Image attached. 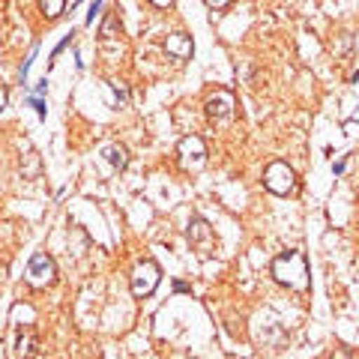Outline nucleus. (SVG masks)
I'll list each match as a JSON object with an SVG mask.
<instances>
[{
    "instance_id": "6ab92c4d",
    "label": "nucleus",
    "mask_w": 359,
    "mask_h": 359,
    "mask_svg": "<svg viewBox=\"0 0 359 359\" xmlns=\"http://www.w3.org/2000/svg\"><path fill=\"white\" fill-rule=\"evenodd\" d=\"M351 123H359V108H356V114H353V120Z\"/></svg>"
},
{
    "instance_id": "20e7f679",
    "label": "nucleus",
    "mask_w": 359,
    "mask_h": 359,
    "mask_svg": "<svg viewBox=\"0 0 359 359\" xmlns=\"http://www.w3.org/2000/svg\"><path fill=\"white\" fill-rule=\"evenodd\" d=\"M159 282H162V266L156 264V261H141V264H135V269H132V276H129V287H132V297H138V299H144V297H150L156 287H159Z\"/></svg>"
},
{
    "instance_id": "a211bd4d",
    "label": "nucleus",
    "mask_w": 359,
    "mask_h": 359,
    "mask_svg": "<svg viewBox=\"0 0 359 359\" xmlns=\"http://www.w3.org/2000/svg\"><path fill=\"white\" fill-rule=\"evenodd\" d=\"M332 171H335V174H341V171H344V159H339V162H332Z\"/></svg>"
},
{
    "instance_id": "7ed1b4c3",
    "label": "nucleus",
    "mask_w": 359,
    "mask_h": 359,
    "mask_svg": "<svg viewBox=\"0 0 359 359\" xmlns=\"http://www.w3.org/2000/svg\"><path fill=\"white\" fill-rule=\"evenodd\" d=\"M177 162L183 165V171H189V174L204 171V165H207V144H204V138H201V135H186V138H180Z\"/></svg>"
},
{
    "instance_id": "39448f33",
    "label": "nucleus",
    "mask_w": 359,
    "mask_h": 359,
    "mask_svg": "<svg viewBox=\"0 0 359 359\" xmlns=\"http://www.w3.org/2000/svg\"><path fill=\"white\" fill-rule=\"evenodd\" d=\"M27 285L36 287V290H45L57 282V264H54V257L48 252H36L27 261Z\"/></svg>"
},
{
    "instance_id": "2eb2a0df",
    "label": "nucleus",
    "mask_w": 359,
    "mask_h": 359,
    "mask_svg": "<svg viewBox=\"0 0 359 359\" xmlns=\"http://www.w3.org/2000/svg\"><path fill=\"white\" fill-rule=\"evenodd\" d=\"M327 359H351V356H347V353L341 351V347H335L332 353H327Z\"/></svg>"
},
{
    "instance_id": "423d86ee",
    "label": "nucleus",
    "mask_w": 359,
    "mask_h": 359,
    "mask_svg": "<svg viewBox=\"0 0 359 359\" xmlns=\"http://www.w3.org/2000/svg\"><path fill=\"white\" fill-rule=\"evenodd\" d=\"M204 111H207V120L212 126H228L233 114H237V99H233L231 90H216V93L207 99Z\"/></svg>"
},
{
    "instance_id": "ddd939ff",
    "label": "nucleus",
    "mask_w": 359,
    "mask_h": 359,
    "mask_svg": "<svg viewBox=\"0 0 359 359\" xmlns=\"http://www.w3.org/2000/svg\"><path fill=\"white\" fill-rule=\"evenodd\" d=\"M204 4L210 9H224V6H231V0H204Z\"/></svg>"
},
{
    "instance_id": "f03ea898",
    "label": "nucleus",
    "mask_w": 359,
    "mask_h": 359,
    "mask_svg": "<svg viewBox=\"0 0 359 359\" xmlns=\"http://www.w3.org/2000/svg\"><path fill=\"white\" fill-rule=\"evenodd\" d=\"M297 186H299L297 171H294V168H290L287 162L276 159V162H269V165L264 168V189H266V192L285 198V195H294Z\"/></svg>"
},
{
    "instance_id": "1a4fd4ad",
    "label": "nucleus",
    "mask_w": 359,
    "mask_h": 359,
    "mask_svg": "<svg viewBox=\"0 0 359 359\" xmlns=\"http://www.w3.org/2000/svg\"><path fill=\"white\" fill-rule=\"evenodd\" d=\"M36 330L33 327H25V330H18L15 335V356L18 359H30L33 353H36Z\"/></svg>"
},
{
    "instance_id": "dca6fc26",
    "label": "nucleus",
    "mask_w": 359,
    "mask_h": 359,
    "mask_svg": "<svg viewBox=\"0 0 359 359\" xmlns=\"http://www.w3.org/2000/svg\"><path fill=\"white\" fill-rule=\"evenodd\" d=\"M147 4L159 6V9H168V6H174V0H147Z\"/></svg>"
},
{
    "instance_id": "9d476101",
    "label": "nucleus",
    "mask_w": 359,
    "mask_h": 359,
    "mask_svg": "<svg viewBox=\"0 0 359 359\" xmlns=\"http://www.w3.org/2000/svg\"><path fill=\"white\" fill-rule=\"evenodd\" d=\"M105 159L111 162L114 171H123V168L129 165V153H126V147H120V144H111V147L105 150Z\"/></svg>"
},
{
    "instance_id": "f3484780",
    "label": "nucleus",
    "mask_w": 359,
    "mask_h": 359,
    "mask_svg": "<svg viewBox=\"0 0 359 359\" xmlns=\"http://www.w3.org/2000/svg\"><path fill=\"white\" fill-rule=\"evenodd\" d=\"M33 108H36V114H39V117H45V108H42L39 99H33Z\"/></svg>"
},
{
    "instance_id": "f257e3e1",
    "label": "nucleus",
    "mask_w": 359,
    "mask_h": 359,
    "mask_svg": "<svg viewBox=\"0 0 359 359\" xmlns=\"http://www.w3.org/2000/svg\"><path fill=\"white\" fill-rule=\"evenodd\" d=\"M269 273L282 287L287 290H299L306 294L311 287V276H309V261H306V252L299 249H290L285 255H278L273 264H269Z\"/></svg>"
},
{
    "instance_id": "6e6552de",
    "label": "nucleus",
    "mask_w": 359,
    "mask_h": 359,
    "mask_svg": "<svg viewBox=\"0 0 359 359\" xmlns=\"http://www.w3.org/2000/svg\"><path fill=\"white\" fill-rule=\"evenodd\" d=\"M192 51H195V42L189 33H171V36L165 39V54L174 60H189Z\"/></svg>"
},
{
    "instance_id": "0eeeda50",
    "label": "nucleus",
    "mask_w": 359,
    "mask_h": 359,
    "mask_svg": "<svg viewBox=\"0 0 359 359\" xmlns=\"http://www.w3.org/2000/svg\"><path fill=\"white\" fill-rule=\"evenodd\" d=\"M186 237H189L192 249H195L201 257H210L212 252H216V231L210 228L207 219L195 216L192 222H189V228H186Z\"/></svg>"
},
{
    "instance_id": "4468645a",
    "label": "nucleus",
    "mask_w": 359,
    "mask_h": 359,
    "mask_svg": "<svg viewBox=\"0 0 359 359\" xmlns=\"http://www.w3.org/2000/svg\"><path fill=\"white\" fill-rule=\"evenodd\" d=\"M6 102H9V93H6V84L0 81V111L6 108Z\"/></svg>"
},
{
    "instance_id": "9b49d317",
    "label": "nucleus",
    "mask_w": 359,
    "mask_h": 359,
    "mask_svg": "<svg viewBox=\"0 0 359 359\" xmlns=\"http://www.w3.org/2000/svg\"><path fill=\"white\" fill-rule=\"evenodd\" d=\"M36 4H39V13L48 18V21L60 18V15H63V9H66V0H36Z\"/></svg>"
},
{
    "instance_id": "f8f14e48",
    "label": "nucleus",
    "mask_w": 359,
    "mask_h": 359,
    "mask_svg": "<svg viewBox=\"0 0 359 359\" xmlns=\"http://www.w3.org/2000/svg\"><path fill=\"white\" fill-rule=\"evenodd\" d=\"M120 27V18H117V13H108V18H105V25H102V30H99V36L102 39H111L114 36V30Z\"/></svg>"
}]
</instances>
